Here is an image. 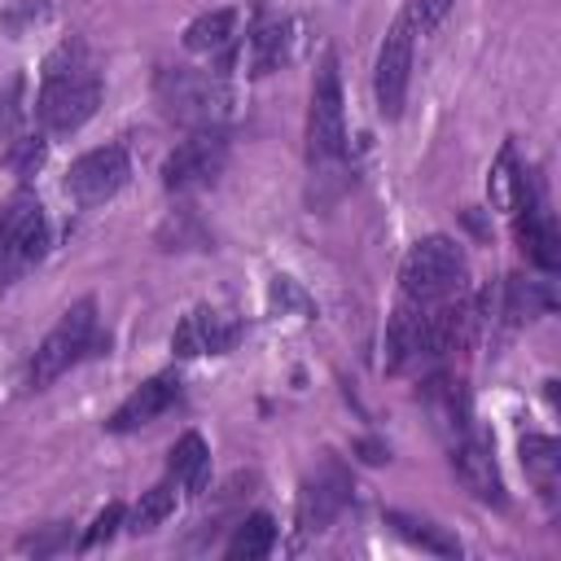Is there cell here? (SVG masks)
<instances>
[{"instance_id": "3957f363", "label": "cell", "mask_w": 561, "mask_h": 561, "mask_svg": "<svg viewBox=\"0 0 561 561\" xmlns=\"http://www.w3.org/2000/svg\"><path fill=\"white\" fill-rule=\"evenodd\" d=\"M101 320H96V298H79L75 307L61 311V320L44 333V342L35 346L31 355V368H26V386L31 390H44L53 386L66 368H75L83 355H92L101 346Z\"/></svg>"}, {"instance_id": "e0dca14e", "label": "cell", "mask_w": 561, "mask_h": 561, "mask_svg": "<svg viewBox=\"0 0 561 561\" xmlns=\"http://www.w3.org/2000/svg\"><path fill=\"white\" fill-rule=\"evenodd\" d=\"M167 469H171V478L180 482L184 495H202L206 491V473H210V451H206L202 434H193V430L180 434L171 456H167Z\"/></svg>"}, {"instance_id": "6da1fadb", "label": "cell", "mask_w": 561, "mask_h": 561, "mask_svg": "<svg viewBox=\"0 0 561 561\" xmlns=\"http://www.w3.org/2000/svg\"><path fill=\"white\" fill-rule=\"evenodd\" d=\"M101 105V75L88 66V53L79 39L61 44L39 75V96H35V118L48 136L79 131Z\"/></svg>"}, {"instance_id": "cb8c5ba5", "label": "cell", "mask_w": 561, "mask_h": 561, "mask_svg": "<svg viewBox=\"0 0 561 561\" xmlns=\"http://www.w3.org/2000/svg\"><path fill=\"white\" fill-rule=\"evenodd\" d=\"M517 184H522V171H517V162H513V145H504V149H500V158H495V167H491V184H486L500 210H508V206H513Z\"/></svg>"}, {"instance_id": "7a4b0ae2", "label": "cell", "mask_w": 561, "mask_h": 561, "mask_svg": "<svg viewBox=\"0 0 561 561\" xmlns=\"http://www.w3.org/2000/svg\"><path fill=\"white\" fill-rule=\"evenodd\" d=\"M153 96L162 114L188 131L219 127L232 110V92L219 70H193V66H162L153 79Z\"/></svg>"}, {"instance_id": "4fadbf2b", "label": "cell", "mask_w": 561, "mask_h": 561, "mask_svg": "<svg viewBox=\"0 0 561 561\" xmlns=\"http://www.w3.org/2000/svg\"><path fill=\"white\" fill-rule=\"evenodd\" d=\"M175 403H180V377H175V373H158V377L140 381V386L114 408V416L105 421V430H110V434H131V430L158 421V416H162L167 408H175Z\"/></svg>"}, {"instance_id": "5b68a950", "label": "cell", "mask_w": 561, "mask_h": 561, "mask_svg": "<svg viewBox=\"0 0 561 561\" xmlns=\"http://www.w3.org/2000/svg\"><path fill=\"white\" fill-rule=\"evenodd\" d=\"M346 153V110H342V75L337 61L329 57L311 83L307 101V162L324 167Z\"/></svg>"}, {"instance_id": "8992f818", "label": "cell", "mask_w": 561, "mask_h": 561, "mask_svg": "<svg viewBox=\"0 0 561 561\" xmlns=\"http://www.w3.org/2000/svg\"><path fill=\"white\" fill-rule=\"evenodd\" d=\"M48 250V219L31 193H18L0 210V280H18Z\"/></svg>"}, {"instance_id": "52a82bcc", "label": "cell", "mask_w": 561, "mask_h": 561, "mask_svg": "<svg viewBox=\"0 0 561 561\" xmlns=\"http://www.w3.org/2000/svg\"><path fill=\"white\" fill-rule=\"evenodd\" d=\"M228 167V136L224 127L188 131L167 158H162V188L167 193H193L224 175Z\"/></svg>"}, {"instance_id": "44dd1931", "label": "cell", "mask_w": 561, "mask_h": 561, "mask_svg": "<svg viewBox=\"0 0 561 561\" xmlns=\"http://www.w3.org/2000/svg\"><path fill=\"white\" fill-rule=\"evenodd\" d=\"M522 465H526V473L539 482V491L552 495L557 469H561V447H557V438H548V434H526V438H522Z\"/></svg>"}, {"instance_id": "ffe728a7", "label": "cell", "mask_w": 561, "mask_h": 561, "mask_svg": "<svg viewBox=\"0 0 561 561\" xmlns=\"http://www.w3.org/2000/svg\"><path fill=\"white\" fill-rule=\"evenodd\" d=\"M175 491H180V482H175V478H167V482L149 486V491L136 500L131 517H127L131 535H149V530H158V526H162V522L175 513Z\"/></svg>"}, {"instance_id": "603a6c76", "label": "cell", "mask_w": 561, "mask_h": 561, "mask_svg": "<svg viewBox=\"0 0 561 561\" xmlns=\"http://www.w3.org/2000/svg\"><path fill=\"white\" fill-rule=\"evenodd\" d=\"M22 101H26V79L18 75L0 92V145H9V140L22 136V118H26V105Z\"/></svg>"}, {"instance_id": "8fae6325", "label": "cell", "mask_w": 561, "mask_h": 561, "mask_svg": "<svg viewBox=\"0 0 561 561\" xmlns=\"http://www.w3.org/2000/svg\"><path fill=\"white\" fill-rule=\"evenodd\" d=\"M451 469H456L460 486H465L473 500L495 504V508L508 504L504 482H500V469H495V451H491V443H486L473 425H469L460 438H451Z\"/></svg>"}, {"instance_id": "2e32d148", "label": "cell", "mask_w": 561, "mask_h": 561, "mask_svg": "<svg viewBox=\"0 0 561 561\" xmlns=\"http://www.w3.org/2000/svg\"><path fill=\"white\" fill-rule=\"evenodd\" d=\"M421 399H425V408L434 412V425H438V430H447L451 438H460V434L469 430V399H465L460 381L430 377V381L421 386Z\"/></svg>"}, {"instance_id": "7402d4cb", "label": "cell", "mask_w": 561, "mask_h": 561, "mask_svg": "<svg viewBox=\"0 0 561 561\" xmlns=\"http://www.w3.org/2000/svg\"><path fill=\"white\" fill-rule=\"evenodd\" d=\"M386 522H390L408 543H416V548H425V552L460 557V539L447 535V530H438L434 522H421V517H408V513H386Z\"/></svg>"}, {"instance_id": "9c48e42d", "label": "cell", "mask_w": 561, "mask_h": 561, "mask_svg": "<svg viewBox=\"0 0 561 561\" xmlns=\"http://www.w3.org/2000/svg\"><path fill=\"white\" fill-rule=\"evenodd\" d=\"M408 79H412V22L399 18L386 31V39L377 48V66H373V92H377L381 118H399L403 114Z\"/></svg>"}, {"instance_id": "484cf974", "label": "cell", "mask_w": 561, "mask_h": 561, "mask_svg": "<svg viewBox=\"0 0 561 561\" xmlns=\"http://www.w3.org/2000/svg\"><path fill=\"white\" fill-rule=\"evenodd\" d=\"M123 522H127V508H123L118 500H114V504H105V508L92 517V526L83 530V548H96V543H105V539H110V535H114Z\"/></svg>"}, {"instance_id": "5bb4252c", "label": "cell", "mask_w": 561, "mask_h": 561, "mask_svg": "<svg viewBox=\"0 0 561 561\" xmlns=\"http://www.w3.org/2000/svg\"><path fill=\"white\" fill-rule=\"evenodd\" d=\"M294 53V26L285 18H263L254 31H250V44H245V66L250 75H272L289 61Z\"/></svg>"}, {"instance_id": "277c9868", "label": "cell", "mask_w": 561, "mask_h": 561, "mask_svg": "<svg viewBox=\"0 0 561 561\" xmlns=\"http://www.w3.org/2000/svg\"><path fill=\"white\" fill-rule=\"evenodd\" d=\"M469 280V259L451 237H421L399 267V289L408 302H443Z\"/></svg>"}, {"instance_id": "f1b7e54d", "label": "cell", "mask_w": 561, "mask_h": 561, "mask_svg": "<svg viewBox=\"0 0 561 561\" xmlns=\"http://www.w3.org/2000/svg\"><path fill=\"white\" fill-rule=\"evenodd\" d=\"M272 302H280V307H289V302H294L298 311H307V298L294 289V280H289V276H276V280H272Z\"/></svg>"}, {"instance_id": "ba28073f", "label": "cell", "mask_w": 561, "mask_h": 561, "mask_svg": "<svg viewBox=\"0 0 561 561\" xmlns=\"http://www.w3.org/2000/svg\"><path fill=\"white\" fill-rule=\"evenodd\" d=\"M127 175H131L127 149H123V145H101V149H88V153H79V158L70 162L61 188H66V197L79 202V206H101V202H110V197L127 184Z\"/></svg>"}, {"instance_id": "9a60e30c", "label": "cell", "mask_w": 561, "mask_h": 561, "mask_svg": "<svg viewBox=\"0 0 561 561\" xmlns=\"http://www.w3.org/2000/svg\"><path fill=\"white\" fill-rule=\"evenodd\" d=\"M232 39H237V9H210L184 26V48L202 57L232 53Z\"/></svg>"}, {"instance_id": "ac0fdd59", "label": "cell", "mask_w": 561, "mask_h": 561, "mask_svg": "<svg viewBox=\"0 0 561 561\" xmlns=\"http://www.w3.org/2000/svg\"><path fill=\"white\" fill-rule=\"evenodd\" d=\"M552 311V294L543 280H526V276H508L504 285V320L508 324H526L535 316Z\"/></svg>"}, {"instance_id": "d6986e66", "label": "cell", "mask_w": 561, "mask_h": 561, "mask_svg": "<svg viewBox=\"0 0 561 561\" xmlns=\"http://www.w3.org/2000/svg\"><path fill=\"white\" fill-rule=\"evenodd\" d=\"M272 543H276V522L267 517V513H250L237 530H232V539H228V557L232 561H259V557H267L272 552Z\"/></svg>"}, {"instance_id": "7c38bea8", "label": "cell", "mask_w": 561, "mask_h": 561, "mask_svg": "<svg viewBox=\"0 0 561 561\" xmlns=\"http://www.w3.org/2000/svg\"><path fill=\"white\" fill-rule=\"evenodd\" d=\"M346 500H351V478H346V469H342L337 460H329V465L316 469V473L302 482V491H298V530H302V535L329 530V522L346 508Z\"/></svg>"}, {"instance_id": "30bf717a", "label": "cell", "mask_w": 561, "mask_h": 561, "mask_svg": "<svg viewBox=\"0 0 561 561\" xmlns=\"http://www.w3.org/2000/svg\"><path fill=\"white\" fill-rule=\"evenodd\" d=\"M241 342V320H232L219 307H193L175 333H171V351L180 359H197V355H228Z\"/></svg>"}, {"instance_id": "d4e9b609", "label": "cell", "mask_w": 561, "mask_h": 561, "mask_svg": "<svg viewBox=\"0 0 561 561\" xmlns=\"http://www.w3.org/2000/svg\"><path fill=\"white\" fill-rule=\"evenodd\" d=\"M4 158L18 175H35V167L44 162V136H18L4 145Z\"/></svg>"}, {"instance_id": "4316f807", "label": "cell", "mask_w": 561, "mask_h": 561, "mask_svg": "<svg viewBox=\"0 0 561 561\" xmlns=\"http://www.w3.org/2000/svg\"><path fill=\"white\" fill-rule=\"evenodd\" d=\"M451 4H456V0H412V9H408L412 31H421V35L438 31V26H443V18L451 13Z\"/></svg>"}, {"instance_id": "83f0119b", "label": "cell", "mask_w": 561, "mask_h": 561, "mask_svg": "<svg viewBox=\"0 0 561 561\" xmlns=\"http://www.w3.org/2000/svg\"><path fill=\"white\" fill-rule=\"evenodd\" d=\"M44 13H48V4H44V0H18L13 9H4V13H0V26H4V31H13V35H22V31H26L31 22H39Z\"/></svg>"}, {"instance_id": "f546056e", "label": "cell", "mask_w": 561, "mask_h": 561, "mask_svg": "<svg viewBox=\"0 0 561 561\" xmlns=\"http://www.w3.org/2000/svg\"><path fill=\"white\" fill-rule=\"evenodd\" d=\"M359 451H364V460H368V465H381V460L390 456L381 443H359Z\"/></svg>"}]
</instances>
